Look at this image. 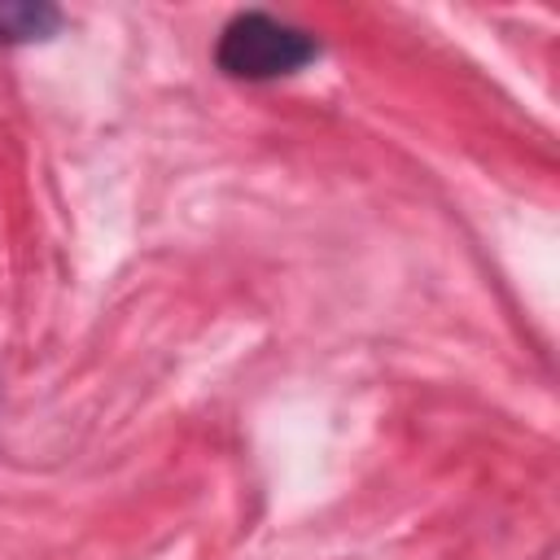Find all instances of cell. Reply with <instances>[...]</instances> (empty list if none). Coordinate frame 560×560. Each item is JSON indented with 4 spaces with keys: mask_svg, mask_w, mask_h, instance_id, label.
<instances>
[{
    "mask_svg": "<svg viewBox=\"0 0 560 560\" xmlns=\"http://www.w3.org/2000/svg\"><path fill=\"white\" fill-rule=\"evenodd\" d=\"M324 44L267 9H241L223 22L214 39V70H223L236 83H276L302 74L311 61H319Z\"/></svg>",
    "mask_w": 560,
    "mask_h": 560,
    "instance_id": "obj_1",
    "label": "cell"
},
{
    "mask_svg": "<svg viewBox=\"0 0 560 560\" xmlns=\"http://www.w3.org/2000/svg\"><path fill=\"white\" fill-rule=\"evenodd\" d=\"M66 26V13L48 0H0V48L48 44Z\"/></svg>",
    "mask_w": 560,
    "mask_h": 560,
    "instance_id": "obj_2",
    "label": "cell"
}]
</instances>
